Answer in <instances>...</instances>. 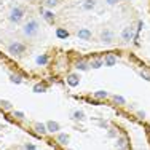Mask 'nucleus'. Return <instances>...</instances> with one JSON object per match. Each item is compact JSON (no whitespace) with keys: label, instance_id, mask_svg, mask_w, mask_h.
Returning <instances> with one entry per match:
<instances>
[{"label":"nucleus","instance_id":"obj_1","mask_svg":"<svg viewBox=\"0 0 150 150\" xmlns=\"http://www.w3.org/2000/svg\"><path fill=\"white\" fill-rule=\"evenodd\" d=\"M40 32V24H38L37 19H29L23 27V34L26 35L27 38H34L37 37V34Z\"/></svg>","mask_w":150,"mask_h":150},{"label":"nucleus","instance_id":"obj_2","mask_svg":"<svg viewBox=\"0 0 150 150\" xmlns=\"http://www.w3.org/2000/svg\"><path fill=\"white\" fill-rule=\"evenodd\" d=\"M26 45L23 43V42H11V43L8 45V53L11 56H15V58H21V56L26 54Z\"/></svg>","mask_w":150,"mask_h":150},{"label":"nucleus","instance_id":"obj_3","mask_svg":"<svg viewBox=\"0 0 150 150\" xmlns=\"http://www.w3.org/2000/svg\"><path fill=\"white\" fill-rule=\"evenodd\" d=\"M24 15H26L24 8H21V6H15V8H11L8 18H10V21H11L13 24H19L21 21L24 19Z\"/></svg>","mask_w":150,"mask_h":150},{"label":"nucleus","instance_id":"obj_4","mask_svg":"<svg viewBox=\"0 0 150 150\" xmlns=\"http://www.w3.org/2000/svg\"><path fill=\"white\" fill-rule=\"evenodd\" d=\"M99 40H101V43H104V45H110L113 42V30L102 29L101 32H99Z\"/></svg>","mask_w":150,"mask_h":150},{"label":"nucleus","instance_id":"obj_5","mask_svg":"<svg viewBox=\"0 0 150 150\" xmlns=\"http://www.w3.org/2000/svg\"><path fill=\"white\" fill-rule=\"evenodd\" d=\"M134 37V29L133 26H126L123 30H121V42H125V43H128V42H131Z\"/></svg>","mask_w":150,"mask_h":150},{"label":"nucleus","instance_id":"obj_6","mask_svg":"<svg viewBox=\"0 0 150 150\" xmlns=\"http://www.w3.org/2000/svg\"><path fill=\"white\" fill-rule=\"evenodd\" d=\"M91 30L86 29V27H81V29H78L77 32V37L80 38V40H85V42H90L91 40Z\"/></svg>","mask_w":150,"mask_h":150},{"label":"nucleus","instance_id":"obj_7","mask_svg":"<svg viewBox=\"0 0 150 150\" xmlns=\"http://www.w3.org/2000/svg\"><path fill=\"white\" fill-rule=\"evenodd\" d=\"M67 83H69V86L75 88L78 83H80V75L78 74H69L67 75Z\"/></svg>","mask_w":150,"mask_h":150},{"label":"nucleus","instance_id":"obj_8","mask_svg":"<svg viewBox=\"0 0 150 150\" xmlns=\"http://www.w3.org/2000/svg\"><path fill=\"white\" fill-rule=\"evenodd\" d=\"M46 129H48L50 133H58L61 129V125L54 120H50V121H46Z\"/></svg>","mask_w":150,"mask_h":150},{"label":"nucleus","instance_id":"obj_9","mask_svg":"<svg viewBox=\"0 0 150 150\" xmlns=\"http://www.w3.org/2000/svg\"><path fill=\"white\" fill-rule=\"evenodd\" d=\"M42 15H43V18H45V21L48 24H54V13L53 11H50V10H42Z\"/></svg>","mask_w":150,"mask_h":150},{"label":"nucleus","instance_id":"obj_10","mask_svg":"<svg viewBox=\"0 0 150 150\" xmlns=\"http://www.w3.org/2000/svg\"><path fill=\"white\" fill-rule=\"evenodd\" d=\"M96 0H85L83 5H81V8L85 10V11H93V10L96 8Z\"/></svg>","mask_w":150,"mask_h":150},{"label":"nucleus","instance_id":"obj_11","mask_svg":"<svg viewBox=\"0 0 150 150\" xmlns=\"http://www.w3.org/2000/svg\"><path fill=\"white\" fill-rule=\"evenodd\" d=\"M75 69L86 72V70L90 69V62H88V61H77V62H75Z\"/></svg>","mask_w":150,"mask_h":150},{"label":"nucleus","instance_id":"obj_12","mask_svg":"<svg viewBox=\"0 0 150 150\" xmlns=\"http://www.w3.org/2000/svg\"><path fill=\"white\" fill-rule=\"evenodd\" d=\"M104 64H105V66H115V64H117V56L107 54L104 58Z\"/></svg>","mask_w":150,"mask_h":150},{"label":"nucleus","instance_id":"obj_13","mask_svg":"<svg viewBox=\"0 0 150 150\" xmlns=\"http://www.w3.org/2000/svg\"><path fill=\"white\" fill-rule=\"evenodd\" d=\"M35 62L38 64V66H46L48 64V54H40L35 58Z\"/></svg>","mask_w":150,"mask_h":150},{"label":"nucleus","instance_id":"obj_14","mask_svg":"<svg viewBox=\"0 0 150 150\" xmlns=\"http://www.w3.org/2000/svg\"><path fill=\"white\" fill-rule=\"evenodd\" d=\"M104 66V59H93L90 61V67L91 69H99V67Z\"/></svg>","mask_w":150,"mask_h":150},{"label":"nucleus","instance_id":"obj_15","mask_svg":"<svg viewBox=\"0 0 150 150\" xmlns=\"http://www.w3.org/2000/svg\"><path fill=\"white\" fill-rule=\"evenodd\" d=\"M10 81L15 85H19V83H23V77L19 74H10Z\"/></svg>","mask_w":150,"mask_h":150},{"label":"nucleus","instance_id":"obj_16","mask_svg":"<svg viewBox=\"0 0 150 150\" xmlns=\"http://www.w3.org/2000/svg\"><path fill=\"white\" fill-rule=\"evenodd\" d=\"M58 144H61V145H66L67 142H69V136H67L66 133H61V134H58Z\"/></svg>","mask_w":150,"mask_h":150},{"label":"nucleus","instance_id":"obj_17","mask_svg":"<svg viewBox=\"0 0 150 150\" xmlns=\"http://www.w3.org/2000/svg\"><path fill=\"white\" fill-rule=\"evenodd\" d=\"M35 131H37L38 134H46V131H48V129H46V125L38 123V121H37V123H35Z\"/></svg>","mask_w":150,"mask_h":150},{"label":"nucleus","instance_id":"obj_18","mask_svg":"<svg viewBox=\"0 0 150 150\" xmlns=\"http://www.w3.org/2000/svg\"><path fill=\"white\" fill-rule=\"evenodd\" d=\"M45 8L46 10H51V8H54V6H58L59 5V0H45Z\"/></svg>","mask_w":150,"mask_h":150},{"label":"nucleus","instance_id":"obj_19","mask_svg":"<svg viewBox=\"0 0 150 150\" xmlns=\"http://www.w3.org/2000/svg\"><path fill=\"white\" fill-rule=\"evenodd\" d=\"M56 37L62 38V40H64V38L69 37V32H67L66 29H62V27H59V29H56Z\"/></svg>","mask_w":150,"mask_h":150},{"label":"nucleus","instance_id":"obj_20","mask_svg":"<svg viewBox=\"0 0 150 150\" xmlns=\"http://www.w3.org/2000/svg\"><path fill=\"white\" fill-rule=\"evenodd\" d=\"M113 102L115 104H118V105H123V104H126V99L123 98V96H120V94H113Z\"/></svg>","mask_w":150,"mask_h":150},{"label":"nucleus","instance_id":"obj_21","mask_svg":"<svg viewBox=\"0 0 150 150\" xmlns=\"http://www.w3.org/2000/svg\"><path fill=\"white\" fill-rule=\"evenodd\" d=\"M72 118H75V120H83L85 115H83V112H81V110H75L74 115H72Z\"/></svg>","mask_w":150,"mask_h":150},{"label":"nucleus","instance_id":"obj_22","mask_svg":"<svg viewBox=\"0 0 150 150\" xmlns=\"http://www.w3.org/2000/svg\"><path fill=\"white\" fill-rule=\"evenodd\" d=\"M13 115H15L18 120H24V118H26V115H24V112H21V110H15V112H13Z\"/></svg>","mask_w":150,"mask_h":150},{"label":"nucleus","instance_id":"obj_23","mask_svg":"<svg viewBox=\"0 0 150 150\" xmlns=\"http://www.w3.org/2000/svg\"><path fill=\"white\" fill-rule=\"evenodd\" d=\"M94 98H98V99L107 98V91H96V93H94Z\"/></svg>","mask_w":150,"mask_h":150},{"label":"nucleus","instance_id":"obj_24","mask_svg":"<svg viewBox=\"0 0 150 150\" xmlns=\"http://www.w3.org/2000/svg\"><path fill=\"white\" fill-rule=\"evenodd\" d=\"M139 75H141L144 80H147V81H150V72H147V70H141L139 72Z\"/></svg>","mask_w":150,"mask_h":150},{"label":"nucleus","instance_id":"obj_25","mask_svg":"<svg viewBox=\"0 0 150 150\" xmlns=\"http://www.w3.org/2000/svg\"><path fill=\"white\" fill-rule=\"evenodd\" d=\"M43 91H45V86H43V85L38 83V85H35V86H34V93H43Z\"/></svg>","mask_w":150,"mask_h":150},{"label":"nucleus","instance_id":"obj_26","mask_svg":"<svg viewBox=\"0 0 150 150\" xmlns=\"http://www.w3.org/2000/svg\"><path fill=\"white\" fill-rule=\"evenodd\" d=\"M0 105H2L3 109H11V104H10V102H6V101H0Z\"/></svg>","mask_w":150,"mask_h":150},{"label":"nucleus","instance_id":"obj_27","mask_svg":"<svg viewBox=\"0 0 150 150\" xmlns=\"http://www.w3.org/2000/svg\"><path fill=\"white\" fill-rule=\"evenodd\" d=\"M105 2H107V5L115 6V5H118V3H120V0H105Z\"/></svg>","mask_w":150,"mask_h":150},{"label":"nucleus","instance_id":"obj_28","mask_svg":"<svg viewBox=\"0 0 150 150\" xmlns=\"http://www.w3.org/2000/svg\"><path fill=\"white\" fill-rule=\"evenodd\" d=\"M24 149H26V150H35V145H32V144H26V145H24Z\"/></svg>","mask_w":150,"mask_h":150},{"label":"nucleus","instance_id":"obj_29","mask_svg":"<svg viewBox=\"0 0 150 150\" xmlns=\"http://www.w3.org/2000/svg\"><path fill=\"white\" fill-rule=\"evenodd\" d=\"M137 113H139V117H141V118H145V113L142 112V110H141V112H137Z\"/></svg>","mask_w":150,"mask_h":150},{"label":"nucleus","instance_id":"obj_30","mask_svg":"<svg viewBox=\"0 0 150 150\" xmlns=\"http://www.w3.org/2000/svg\"><path fill=\"white\" fill-rule=\"evenodd\" d=\"M120 150H126V149H120Z\"/></svg>","mask_w":150,"mask_h":150}]
</instances>
